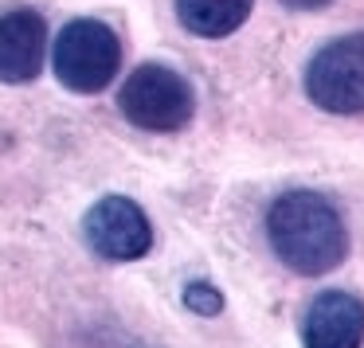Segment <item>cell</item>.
<instances>
[{
  "instance_id": "5b68a950",
  "label": "cell",
  "mask_w": 364,
  "mask_h": 348,
  "mask_svg": "<svg viewBox=\"0 0 364 348\" xmlns=\"http://www.w3.org/2000/svg\"><path fill=\"white\" fill-rule=\"evenodd\" d=\"M82 239L106 262H137L153 251V223L129 196H102L82 215Z\"/></svg>"
},
{
  "instance_id": "9c48e42d",
  "label": "cell",
  "mask_w": 364,
  "mask_h": 348,
  "mask_svg": "<svg viewBox=\"0 0 364 348\" xmlns=\"http://www.w3.org/2000/svg\"><path fill=\"white\" fill-rule=\"evenodd\" d=\"M184 305L196 317H215L223 309V293L212 282H188L184 286Z\"/></svg>"
},
{
  "instance_id": "ba28073f",
  "label": "cell",
  "mask_w": 364,
  "mask_h": 348,
  "mask_svg": "<svg viewBox=\"0 0 364 348\" xmlns=\"http://www.w3.org/2000/svg\"><path fill=\"white\" fill-rule=\"evenodd\" d=\"M251 9L255 0H176V20L200 40H223L247 24Z\"/></svg>"
},
{
  "instance_id": "30bf717a",
  "label": "cell",
  "mask_w": 364,
  "mask_h": 348,
  "mask_svg": "<svg viewBox=\"0 0 364 348\" xmlns=\"http://www.w3.org/2000/svg\"><path fill=\"white\" fill-rule=\"evenodd\" d=\"M278 4H286L294 12H321V9H329L333 0H278Z\"/></svg>"
},
{
  "instance_id": "8992f818",
  "label": "cell",
  "mask_w": 364,
  "mask_h": 348,
  "mask_svg": "<svg viewBox=\"0 0 364 348\" xmlns=\"http://www.w3.org/2000/svg\"><path fill=\"white\" fill-rule=\"evenodd\" d=\"M48 59V24L36 9H9L0 16V82L24 87L40 79Z\"/></svg>"
},
{
  "instance_id": "277c9868",
  "label": "cell",
  "mask_w": 364,
  "mask_h": 348,
  "mask_svg": "<svg viewBox=\"0 0 364 348\" xmlns=\"http://www.w3.org/2000/svg\"><path fill=\"white\" fill-rule=\"evenodd\" d=\"M306 94L325 114H364V32L341 36L309 59Z\"/></svg>"
},
{
  "instance_id": "6da1fadb",
  "label": "cell",
  "mask_w": 364,
  "mask_h": 348,
  "mask_svg": "<svg viewBox=\"0 0 364 348\" xmlns=\"http://www.w3.org/2000/svg\"><path fill=\"white\" fill-rule=\"evenodd\" d=\"M267 239L274 259L301 278H321L337 270L348 254V231L333 200L321 192L294 188L270 204Z\"/></svg>"
},
{
  "instance_id": "52a82bcc",
  "label": "cell",
  "mask_w": 364,
  "mask_h": 348,
  "mask_svg": "<svg viewBox=\"0 0 364 348\" xmlns=\"http://www.w3.org/2000/svg\"><path fill=\"white\" fill-rule=\"evenodd\" d=\"M306 348H360L364 344V301L348 290H321L301 317Z\"/></svg>"
},
{
  "instance_id": "7a4b0ae2",
  "label": "cell",
  "mask_w": 364,
  "mask_h": 348,
  "mask_svg": "<svg viewBox=\"0 0 364 348\" xmlns=\"http://www.w3.org/2000/svg\"><path fill=\"white\" fill-rule=\"evenodd\" d=\"M118 106L129 126L145 134H176L196 114V94L181 71L165 63H141L122 82Z\"/></svg>"
},
{
  "instance_id": "3957f363",
  "label": "cell",
  "mask_w": 364,
  "mask_h": 348,
  "mask_svg": "<svg viewBox=\"0 0 364 348\" xmlns=\"http://www.w3.org/2000/svg\"><path fill=\"white\" fill-rule=\"evenodd\" d=\"M51 67L55 79L75 94H98L114 82L122 67V43L118 32L102 20H71L63 32L55 36L51 48Z\"/></svg>"
}]
</instances>
